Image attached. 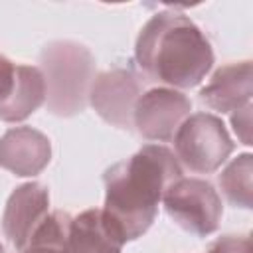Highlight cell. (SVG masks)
Here are the masks:
<instances>
[{"instance_id":"16","label":"cell","mask_w":253,"mask_h":253,"mask_svg":"<svg viewBox=\"0 0 253 253\" xmlns=\"http://www.w3.org/2000/svg\"><path fill=\"white\" fill-rule=\"evenodd\" d=\"M14 73H16V65L0 53V101H4L14 85Z\"/></svg>"},{"instance_id":"17","label":"cell","mask_w":253,"mask_h":253,"mask_svg":"<svg viewBox=\"0 0 253 253\" xmlns=\"http://www.w3.org/2000/svg\"><path fill=\"white\" fill-rule=\"evenodd\" d=\"M20 253H63V251H49V249H40V247H24Z\"/></svg>"},{"instance_id":"13","label":"cell","mask_w":253,"mask_h":253,"mask_svg":"<svg viewBox=\"0 0 253 253\" xmlns=\"http://www.w3.org/2000/svg\"><path fill=\"white\" fill-rule=\"evenodd\" d=\"M251 176H253V156L249 152L239 154L221 170V174L217 176V182L231 206L245 208V210L253 206Z\"/></svg>"},{"instance_id":"14","label":"cell","mask_w":253,"mask_h":253,"mask_svg":"<svg viewBox=\"0 0 253 253\" xmlns=\"http://www.w3.org/2000/svg\"><path fill=\"white\" fill-rule=\"evenodd\" d=\"M208 253H251V239L247 235H223L211 243Z\"/></svg>"},{"instance_id":"8","label":"cell","mask_w":253,"mask_h":253,"mask_svg":"<svg viewBox=\"0 0 253 253\" xmlns=\"http://www.w3.org/2000/svg\"><path fill=\"white\" fill-rule=\"evenodd\" d=\"M47 208L49 192L40 182L22 184L10 194L2 213V231L18 251L28 245L38 225L45 219Z\"/></svg>"},{"instance_id":"18","label":"cell","mask_w":253,"mask_h":253,"mask_svg":"<svg viewBox=\"0 0 253 253\" xmlns=\"http://www.w3.org/2000/svg\"><path fill=\"white\" fill-rule=\"evenodd\" d=\"M0 253H4V247H2V243H0Z\"/></svg>"},{"instance_id":"3","label":"cell","mask_w":253,"mask_h":253,"mask_svg":"<svg viewBox=\"0 0 253 253\" xmlns=\"http://www.w3.org/2000/svg\"><path fill=\"white\" fill-rule=\"evenodd\" d=\"M40 71L51 115L75 117L85 111L95 79V57L83 43L71 40L49 42L40 53Z\"/></svg>"},{"instance_id":"6","label":"cell","mask_w":253,"mask_h":253,"mask_svg":"<svg viewBox=\"0 0 253 253\" xmlns=\"http://www.w3.org/2000/svg\"><path fill=\"white\" fill-rule=\"evenodd\" d=\"M190 111L192 101L182 91L154 87L138 97L132 126L146 140L168 142L174 138L180 125L190 117Z\"/></svg>"},{"instance_id":"10","label":"cell","mask_w":253,"mask_h":253,"mask_svg":"<svg viewBox=\"0 0 253 253\" xmlns=\"http://www.w3.org/2000/svg\"><path fill=\"white\" fill-rule=\"evenodd\" d=\"M253 79H251V61L227 63L215 69L206 87L200 89V99L211 111L217 113H235L241 107L251 103Z\"/></svg>"},{"instance_id":"11","label":"cell","mask_w":253,"mask_h":253,"mask_svg":"<svg viewBox=\"0 0 253 253\" xmlns=\"http://www.w3.org/2000/svg\"><path fill=\"white\" fill-rule=\"evenodd\" d=\"M125 241L113 231L97 208L85 210L71 219L63 253H121Z\"/></svg>"},{"instance_id":"4","label":"cell","mask_w":253,"mask_h":253,"mask_svg":"<svg viewBox=\"0 0 253 253\" xmlns=\"http://www.w3.org/2000/svg\"><path fill=\"white\" fill-rule=\"evenodd\" d=\"M178 162L196 174L215 172L231 154L233 140L219 117L211 113L190 115L174 134Z\"/></svg>"},{"instance_id":"15","label":"cell","mask_w":253,"mask_h":253,"mask_svg":"<svg viewBox=\"0 0 253 253\" xmlns=\"http://www.w3.org/2000/svg\"><path fill=\"white\" fill-rule=\"evenodd\" d=\"M231 125L239 140L249 146L251 144V103L231 115Z\"/></svg>"},{"instance_id":"1","label":"cell","mask_w":253,"mask_h":253,"mask_svg":"<svg viewBox=\"0 0 253 253\" xmlns=\"http://www.w3.org/2000/svg\"><path fill=\"white\" fill-rule=\"evenodd\" d=\"M180 176L182 166L172 150L162 144L142 146L105 170L103 217L125 243L140 237L152 225L166 188Z\"/></svg>"},{"instance_id":"2","label":"cell","mask_w":253,"mask_h":253,"mask_svg":"<svg viewBox=\"0 0 253 253\" xmlns=\"http://www.w3.org/2000/svg\"><path fill=\"white\" fill-rule=\"evenodd\" d=\"M134 57L150 81L170 89L196 87L213 65V49L204 32L174 10L158 12L142 26Z\"/></svg>"},{"instance_id":"7","label":"cell","mask_w":253,"mask_h":253,"mask_svg":"<svg viewBox=\"0 0 253 253\" xmlns=\"http://www.w3.org/2000/svg\"><path fill=\"white\" fill-rule=\"evenodd\" d=\"M140 95V79L130 69L115 67L95 75L89 103L105 123L123 130H132V115Z\"/></svg>"},{"instance_id":"9","label":"cell","mask_w":253,"mask_h":253,"mask_svg":"<svg viewBox=\"0 0 253 253\" xmlns=\"http://www.w3.org/2000/svg\"><path fill=\"white\" fill-rule=\"evenodd\" d=\"M49 158V138L32 126H14L0 136V166L16 176L40 174Z\"/></svg>"},{"instance_id":"12","label":"cell","mask_w":253,"mask_h":253,"mask_svg":"<svg viewBox=\"0 0 253 253\" xmlns=\"http://www.w3.org/2000/svg\"><path fill=\"white\" fill-rule=\"evenodd\" d=\"M45 101V81L40 67L16 65L10 95L0 101V121L18 123L28 119Z\"/></svg>"},{"instance_id":"5","label":"cell","mask_w":253,"mask_h":253,"mask_svg":"<svg viewBox=\"0 0 253 253\" xmlns=\"http://www.w3.org/2000/svg\"><path fill=\"white\" fill-rule=\"evenodd\" d=\"M162 204L176 225L200 237L213 233L223 213L217 190L202 178L180 176L166 188Z\"/></svg>"}]
</instances>
